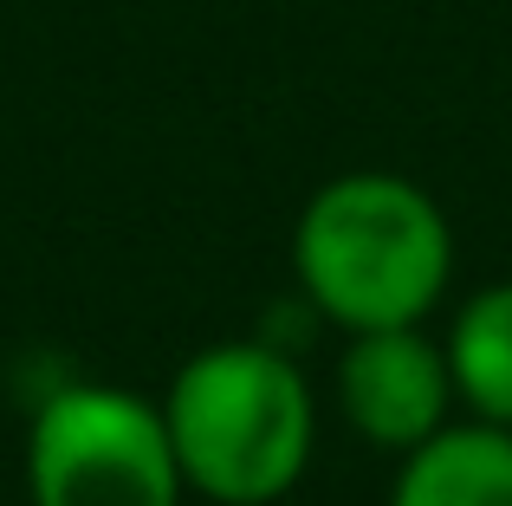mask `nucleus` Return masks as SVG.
Here are the masks:
<instances>
[{"mask_svg":"<svg viewBox=\"0 0 512 506\" xmlns=\"http://www.w3.org/2000/svg\"><path fill=\"white\" fill-rule=\"evenodd\" d=\"M292 273L312 312L338 331L422 325L454 279V228L422 182L350 169L299 208Z\"/></svg>","mask_w":512,"mask_h":506,"instance_id":"1","label":"nucleus"},{"mask_svg":"<svg viewBox=\"0 0 512 506\" xmlns=\"http://www.w3.org/2000/svg\"><path fill=\"white\" fill-rule=\"evenodd\" d=\"M169 448L188 494L214 506H273L305 481L318 448V403L305 370L266 338L195 351L163 396Z\"/></svg>","mask_w":512,"mask_h":506,"instance_id":"2","label":"nucleus"},{"mask_svg":"<svg viewBox=\"0 0 512 506\" xmlns=\"http://www.w3.org/2000/svg\"><path fill=\"white\" fill-rule=\"evenodd\" d=\"M188 481L169 448L163 403L117 383H65L39 403L26 435L33 506H182Z\"/></svg>","mask_w":512,"mask_h":506,"instance_id":"3","label":"nucleus"},{"mask_svg":"<svg viewBox=\"0 0 512 506\" xmlns=\"http://www.w3.org/2000/svg\"><path fill=\"white\" fill-rule=\"evenodd\" d=\"M338 409L370 448L409 455L441 422H454L448 344H435L422 325L350 331L338 357Z\"/></svg>","mask_w":512,"mask_h":506,"instance_id":"4","label":"nucleus"},{"mask_svg":"<svg viewBox=\"0 0 512 506\" xmlns=\"http://www.w3.org/2000/svg\"><path fill=\"white\" fill-rule=\"evenodd\" d=\"M389 506H512V429L506 422H441L428 442L396 455Z\"/></svg>","mask_w":512,"mask_h":506,"instance_id":"5","label":"nucleus"},{"mask_svg":"<svg viewBox=\"0 0 512 506\" xmlns=\"http://www.w3.org/2000/svg\"><path fill=\"white\" fill-rule=\"evenodd\" d=\"M441 344H448L454 396L480 422H506L512 429V279L467 292L461 312H454V331Z\"/></svg>","mask_w":512,"mask_h":506,"instance_id":"6","label":"nucleus"}]
</instances>
